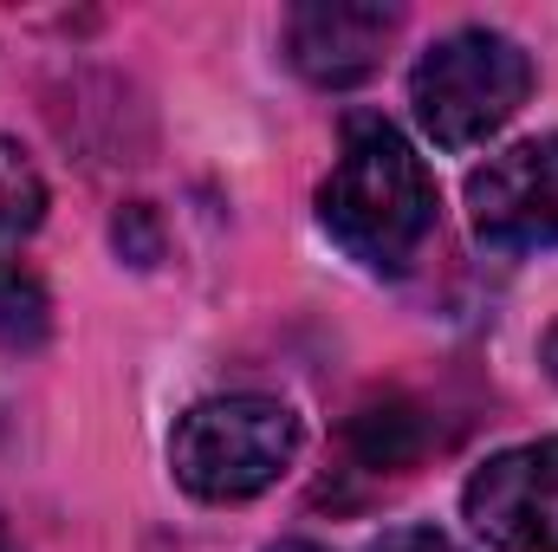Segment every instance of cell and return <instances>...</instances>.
<instances>
[{"label": "cell", "instance_id": "obj_9", "mask_svg": "<svg viewBox=\"0 0 558 552\" xmlns=\"http://www.w3.org/2000/svg\"><path fill=\"white\" fill-rule=\"evenodd\" d=\"M46 221V176L13 137H0V241H26Z\"/></svg>", "mask_w": 558, "mask_h": 552}, {"label": "cell", "instance_id": "obj_2", "mask_svg": "<svg viewBox=\"0 0 558 552\" xmlns=\"http://www.w3.org/2000/svg\"><path fill=\"white\" fill-rule=\"evenodd\" d=\"M533 92V59L520 52V39L494 33V26H454L441 33L410 72V105L416 124L441 149H474L494 131L513 124V111Z\"/></svg>", "mask_w": 558, "mask_h": 552}, {"label": "cell", "instance_id": "obj_10", "mask_svg": "<svg viewBox=\"0 0 558 552\" xmlns=\"http://www.w3.org/2000/svg\"><path fill=\"white\" fill-rule=\"evenodd\" d=\"M384 552H468V547H454L448 533H428V527H416V533H397Z\"/></svg>", "mask_w": 558, "mask_h": 552}, {"label": "cell", "instance_id": "obj_11", "mask_svg": "<svg viewBox=\"0 0 558 552\" xmlns=\"http://www.w3.org/2000/svg\"><path fill=\"white\" fill-rule=\"evenodd\" d=\"M267 552H331V547H318V540H279V547H267Z\"/></svg>", "mask_w": 558, "mask_h": 552}, {"label": "cell", "instance_id": "obj_4", "mask_svg": "<svg viewBox=\"0 0 558 552\" xmlns=\"http://www.w3.org/2000/svg\"><path fill=\"white\" fill-rule=\"evenodd\" d=\"M461 514L507 552H558V435L487 455L461 488Z\"/></svg>", "mask_w": 558, "mask_h": 552}, {"label": "cell", "instance_id": "obj_5", "mask_svg": "<svg viewBox=\"0 0 558 552\" xmlns=\"http://www.w3.org/2000/svg\"><path fill=\"white\" fill-rule=\"evenodd\" d=\"M468 215L487 248H558V137H526L468 176Z\"/></svg>", "mask_w": 558, "mask_h": 552}, {"label": "cell", "instance_id": "obj_12", "mask_svg": "<svg viewBox=\"0 0 558 552\" xmlns=\"http://www.w3.org/2000/svg\"><path fill=\"white\" fill-rule=\"evenodd\" d=\"M546 371H553V377H558V325H553V332H546Z\"/></svg>", "mask_w": 558, "mask_h": 552}, {"label": "cell", "instance_id": "obj_13", "mask_svg": "<svg viewBox=\"0 0 558 552\" xmlns=\"http://www.w3.org/2000/svg\"><path fill=\"white\" fill-rule=\"evenodd\" d=\"M0 552H20L13 547V533H7V520H0Z\"/></svg>", "mask_w": 558, "mask_h": 552}, {"label": "cell", "instance_id": "obj_1", "mask_svg": "<svg viewBox=\"0 0 558 552\" xmlns=\"http://www.w3.org/2000/svg\"><path fill=\"white\" fill-rule=\"evenodd\" d=\"M325 235L371 274H403L435 228V176L384 118H351L331 176L318 182Z\"/></svg>", "mask_w": 558, "mask_h": 552}, {"label": "cell", "instance_id": "obj_7", "mask_svg": "<svg viewBox=\"0 0 558 552\" xmlns=\"http://www.w3.org/2000/svg\"><path fill=\"white\" fill-rule=\"evenodd\" d=\"M422 448H428V422H422V410L410 397H397V391L371 397L364 410L351 416V455H357L364 468H377V475L416 468Z\"/></svg>", "mask_w": 558, "mask_h": 552}, {"label": "cell", "instance_id": "obj_8", "mask_svg": "<svg viewBox=\"0 0 558 552\" xmlns=\"http://www.w3.org/2000/svg\"><path fill=\"white\" fill-rule=\"evenodd\" d=\"M46 325H52L46 286H39V274L13 254V241H0V345L26 351V345L46 338Z\"/></svg>", "mask_w": 558, "mask_h": 552}, {"label": "cell", "instance_id": "obj_6", "mask_svg": "<svg viewBox=\"0 0 558 552\" xmlns=\"http://www.w3.org/2000/svg\"><path fill=\"white\" fill-rule=\"evenodd\" d=\"M403 13L377 0H305L286 13V59L318 92H351L384 65V46L397 39Z\"/></svg>", "mask_w": 558, "mask_h": 552}, {"label": "cell", "instance_id": "obj_3", "mask_svg": "<svg viewBox=\"0 0 558 552\" xmlns=\"http://www.w3.org/2000/svg\"><path fill=\"white\" fill-rule=\"evenodd\" d=\"M299 455V416L279 397H208L175 422L169 468L195 501H254Z\"/></svg>", "mask_w": 558, "mask_h": 552}]
</instances>
